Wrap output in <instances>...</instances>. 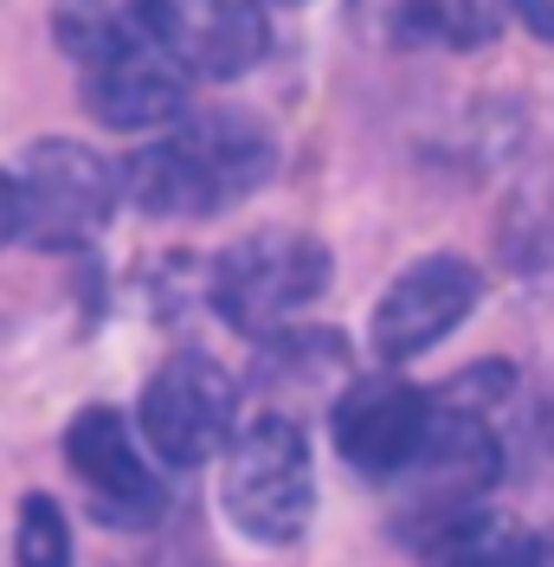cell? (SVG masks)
I'll list each match as a JSON object with an SVG mask.
<instances>
[{"label":"cell","instance_id":"30bf717a","mask_svg":"<svg viewBox=\"0 0 554 567\" xmlns=\"http://www.w3.org/2000/svg\"><path fill=\"white\" fill-rule=\"evenodd\" d=\"M84 71H91L84 104L110 130H168L174 116H187V78L194 71L174 59L162 33L116 52V59H98Z\"/></svg>","mask_w":554,"mask_h":567},{"label":"cell","instance_id":"5b68a950","mask_svg":"<svg viewBox=\"0 0 554 567\" xmlns=\"http://www.w3.org/2000/svg\"><path fill=\"white\" fill-rule=\"evenodd\" d=\"M233 432V381L213 354H168L142 388V439L162 464H201Z\"/></svg>","mask_w":554,"mask_h":567},{"label":"cell","instance_id":"7a4b0ae2","mask_svg":"<svg viewBox=\"0 0 554 567\" xmlns=\"http://www.w3.org/2000/svg\"><path fill=\"white\" fill-rule=\"evenodd\" d=\"M329 284V251L316 246L310 233H252L213 265V303L239 336L277 342L290 322L310 310Z\"/></svg>","mask_w":554,"mask_h":567},{"label":"cell","instance_id":"52a82bcc","mask_svg":"<svg viewBox=\"0 0 554 567\" xmlns=\"http://www.w3.org/2000/svg\"><path fill=\"white\" fill-rule=\"evenodd\" d=\"M478 297H484L478 271L464 258H451V251L407 265L400 278L387 284V297L375 303V322H368L375 354L381 361H413V354L439 349L451 329L478 310Z\"/></svg>","mask_w":554,"mask_h":567},{"label":"cell","instance_id":"8992f818","mask_svg":"<svg viewBox=\"0 0 554 567\" xmlns=\"http://www.w3.org/2000/svg\"><path fill=\"white\" fill-rule=\"evenodd\" d=\"M65 464L84 484L91 509L116 529H148L162 516V477L142 452V439L116 406H84L65 432Z\"/></svg>","mask_w":554,"mask_h":567},{"label":"cell","instance_id":"ba28073f","mask_svg":"<svg viewBox=\"0 0 554 567\" xmlns=\"http://www.w3.org/2000/svg\"><path fill=\"white\" fill-rule=\"evenodd\" d=\"M432 400L413 388V381H393V374H375V381H348L342 400H336V452H342L361 477H407L432 432Z\"/></svg>","mask_w":554,"mask_h":567},{"label":"cell","instance_id":"5bb4252c","mask_svg":"<svg viewBox=\"0 0 554 567\" xmlns=\"http://www.w3.org/2000/svg\"><path fill=\"white\" fill-rule=\"evenodd\" d=\"M522 0H407L400 20L413 27V39L445 45V52H478L516 20Z\"/></svg>","mask_w":554,"mask_h":567},{"label":"cell","instance_id":"8fae6325","mask_svg":"<svg viewBox=\"0 0 554 567\" xmlns=\"http://www.w3.org/2000/svg\"><path fill=\"white\" fill-rule=\"evenodd\" d=\"M155 27L194 78H239L271 45L258 0H155Z\"/></svg>","mask_w":554,"mask_h":567},{"label":"cell","instance_id":"4fadbf2b","mask_svg":"<svg viewBox=\"0 0 554 567\" xmlns=\"http://www.w3.org/2000/svg\"><path fill=\"white\" fill-rule=\"evenodd\" d=\"M432 567H554V542L529 535L510 516H464L432 535Z\"/></svg>","mask_w":554,"mask_h":567},{"label":"cell","instance_id":"277c9868","mask_svg":"<svg viewBox=\"0 0 554 567\" xmlns=\"http://www.w3.org/2000/svg\"><path fill=\"white\" fill-rule=\"evenodd\" d=\"M13 187H20V233L45 251L91 246L123 194L116 168L84 142H39L27 168L13 175Z\"/></svg>","mask_w":554,"mask_h":567},{"label":"cell","instance_id":"2e32d148","mask_svg":"<svg viewBox=\"0 0 554 567\" xmlns=\"http://www.w3.org/2000/svg\"><path fill=\"white\" fill-rule=\"evenodd\" d=\"M20 233V187H13V175H0V246Z\"/></svg>","mask_w":554,"mask_h":567},{"label":"cell","instance_id":"6da1fadb","mask_svg":"<svg viewBox=\"0 0 554 567\" xmlns=\"http://www.w3.org/2000/svg\"><path fill=\"white\" fill-rule=\"evenodd\" d=\"M277 148L271 130L252 123L239 110H201V116H174V130L142 148L123 168V187L142 213H168V219H201L245 200L258 181L271 175Z\"/></svg>","mask_w":554,"mask_h":567},{"label":"cell","instance_id":"7c38bea8","mask_svg":"<svg viewBox=\"0 0 554 567\" xmlns=\"http://www.w3.org/2000/svg\"><path fill=\"white\" fill-rule=\"evenodd\" d=\"M59 27V45H65L78 65H98V59H116L142 39H155V0H59L52 13Z\"/></svg>","mask_w":554,"mask_h":567},{"label":"cell","instance_id":"9a60e30c","mask_svg":"<svg viewBox=\"0 0 554 567\" xmlns=\"http://www.w3.org/2000/svg\"><path fill=\"white\" fill-rule=\"evenodd\" d=\"M13 567H71V529L65 509L52 496H27L20 503V529H13Z\"/></svg>","mask_w":554,"mask_h":567},{"label":"cell","instance_id":"e0dca14e","mask_svg":"<svg viewBox=\"0 0 554 567\" xmlns=\"http://www.w3.org/2000/svg\"><path fill=\"white\" fill-rule=\"evenodd\" d=\"M516 13H522V20H529L542 39H554V0H522Z\"/></svg>","mask_w":554,"mask_h":567},{"label":"cell","instance_id":"9c48e42d","mask_svg":"<svg viewBox=\"0 0 554 567\" xmlns=\"http://www.w3.org/2000/svg\"><path fill=\"white\" fill-rule=\"evenodd\" d=\"M496 471H503V445H496V432L484 425V413L445 400V406L432 413V432H425V445H419L413 471H407L419 503L432 509V535L451 529V523H464L471 503L496 484Z\"/></svg>","mask_w":554,"mask_h":567},{"label":"cell","instance_id":"3957f363","mask_svg":"<svg viewBox=\"0 0 554 567\" xmlns=\"http://www.w3.org/2000/svg\"><path fill=\"white\" fill-rule=\"evenodd\" d=\"M316 484H310V439L290 413H265L233 439L226 452V516L252 542H297L310 529Z\"/></svg>","mask_w":554,"mask_h":567}]
</instances>
